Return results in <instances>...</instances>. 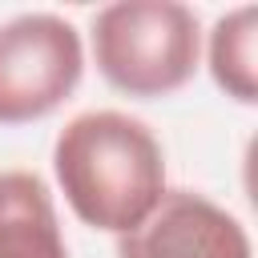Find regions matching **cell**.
I'll list each match as a JSON object with an SVG mask.
<instances>
[{
    "mask_svg": "<svg viewBox=\"0 0 258 258\" xmlns=\"http://www.w3.org/2000/svg\"><path fill=\"white\" fill-rule=\"evenodd\" d=\"M52 173L69 210L101 234H129L169 189L157 133L121 109H89L52 141Z\"/></svg>",
    "mask_w": 258,
    "mask_h": 258,
    "instance_id": "obj_1",
    "label": "cell"
},
{
    "mask_svg": "<svg viewBox=\"0 0 258 258\" xmlns=\"http://www.w3.org/2000/svg\"><path fill=\"white\" fill-rule=\"evenodd\" d=\"M97 73L125 97L157 101L185 89L202 64V20L181 0H113L93 12Z\"/></svg>",
    "mask_w": 258,
    "mask_h": 258,
    "instance_id": "obj_2",
    "label": "cell"
},
{
    "mask_svg": "<svg viewBox=\"0 0 258 258\" xmlns=\"http://www.w3.org/2000/svg\"><path fill=\"white\" fill-rule=\"evenodd\" d=\"M85 77V36L60 12H20L0 24V125L56 113Z\"/></svg>",
    "mask_w": 258,
    "mask_h": 258,
    "instance_id": "obj_3",
    "label": "cell"
},
{
    "mask_svg": "<svg viewBox=\"0 0 258 258\" xmlns=\"http://www.w3.org/2000/svg\"><path fill=\"white\" fill-rule=\"evenodd\" d=\"M117 258H254V242L214 198L165 189L161 202L117 238Z\"/></svg>",
    "mask_w": 258,
    "mask_h": 258,
    "instance_id": "obj_4",
    "label": "cell"
},
{
    "mask_svg": "<svg viewBox=\"0 0 258 258\" xmlns=\"http://www.w3.org/2000/svg\"><path fill=\"white\" fill-rule=\"evenodd\" d=\"M0 258H69L52 189L32 169H0Z\"/></svg>",
    "mask_w": 258,
    "mask_h": 258,
    "instance_id": "obj_5",
    "label": "cell"
},
{
    "mask_svg": "<svg viewBox=\"0 0 258 258\" xmlns=\"http://www.w3.org/2000/svg\"><path fill=\"white\" fill-rule=\"evenodd\" d=\"M202 52L214 85L230 101L238 105L258 101V8L254 4H238L222 12L206 32Z\"/></svg>",
    "mask_w": 258,
    "mask_h": 258,
    "instance_id": "obj_6",
    "label": "cell"
}]
</instances>
